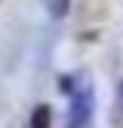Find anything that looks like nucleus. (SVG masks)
I'll list each match as a JSON object with an SVG mask.
<instances>
[{
	"instance_id": "nucleus-2",
	"label": "nucleus",
	"mask_w": 123,
	"mask_h": 128,
	"mask_svg": "<svg viewBox=\"0 0 123 128\" xmlns=\"http://www.w3.org/2000/svg\"><path fill=\"white\" fill-rule=\"evenodd\" d=\"M50 20H65L70 14V0H42Z\"/></svg>"
},
{
	"instance_id": "nucleus-1",
	"label": "nucleus",
	"mask_w": 123,
	"mask_h": 128,
	"mask_svg": "<svg viewBox=\"0 0 123 128\" xmlns=\"http://www.w3.org/2000/svg\"><path fill=\"white\" fill-rule=\"evenodd\" d=\"M28 128H53V109L48 103H36L28 117Z\"/></svg>"
},
{
	"instance_id": "nucleus-3",
	"label": "nucleus",
	"mask_w": 123,
	"mask_h": 128,
	"mask_svg": "<svg viewBox=\"0 0 123 128\" xmlns=\"http://www.w3.org/2000/svg\"><path fill=\"white\" fill-rule=\"evenodd\" d=\"M115 117H123V78L115 86Z\"/></svg>"
}]
</instances>
